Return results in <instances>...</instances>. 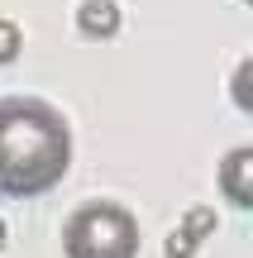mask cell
<instances>
[{
  "label": "cell",
  "instance_id": "obj_1",
  "mask_svg": "<svg viewBox=\"0 0 253 258\" xmlns=\"http://www.w3.org/2000/svg\"><path fill=\"white\" fill-rule=\"evenodd\" d=\"M72 167V129L38 96L0 101V196L34 201Z\"/></svg>",
  "mask_w": 253,
  "mask_h": 258
},
{
  "label": "cell",
  "instance_id": "obj_2",
  "mask_svg": "<svg viewBox=\"0 0 253 258\" xmlns=\"http://www.w3.org/2000/svg\"><path fill=\"white\" fill-rule=\"evenodd\" d=\"M67 258H139V220L115 201H86L62 220Z\"/></svg>",
  "mask_w": 253,
  "mask_h": 258
},
{
  "label": "cell",
  "instance_id": "obj_3",
  "mask_svg": "<svg viewBox=\"0 0 253 258\" xmlns=\"http://www.w3.org/2000/svg\"><path fill=\"white\" fill-rule=\"evenodd\" d=\"M215 186H220V196H225L229 206L253 211V144L229 148V153L220 158V167H215Z\"/></svg>",
  "mask_w": 253,
  "mask_h": 258
},
{
  "label": "cell",
  "instance_id": "obj_4",
  "mask_svg": "<svg viewBox=\"0 0 253 258\" xmlns=\"http://www.w3.org/2000/svg\"><path fill=\"white\" fill-rule=\"evenodd\" d=\"M215 234V211L210 206H191L187 215H182V225L167 234V244H162V258H196V249Z\"/></svg>",
  "mask_w": 253,
  "mask_h": 258
},
{
  "label": "cell",
  "instance_id": "obj_5",
  "mask_svg": "<svg viewBox=\"0 0 253 258\" xmlns=\"http://www.w3.org/2000/svg\"><path fill=\"white\" fill-rule=\"evenodd\" d=\"M76 29L86 38H115L120 34V5L115 0H81L76 5Z\"/></svg>",
  "mask_w": 253,
  "mask_h": 258
},
{
  "label": "cell",
  "instance_id": "obj_6",
  "mask_svg": "<svg viewBox=\"0 0 253 258\" xmlns=\"http://www.w3.org/2000/svg\"><path fill=\"white\" fill-rule=\"evenodd\" d=\"M229 101L244 115H253V57H244V62L234 67V77H229Z\"/></svg>",
  "mask_w": 253,
  "mask_h": 258
},
{
  "label": "cell",
  "instance_id": "obj_7",
  "mask_svg": "<svg viewBox=\"0 0 253 258\" xmlns=\"http://www.w3.org/2000/svg\"><path fill=\"white\" fill-rule=\"evenodd\" d=\"M19 48H24V34H19V24H10V19H0V67L15 62Z\"/></svg>",
  "mask_w": 253,
  "mask_h": 258
},
{
  "label": "cell",
  "instance_id": "obj_8",
  "mask_svg": "<svg viewBox=\"0 0 253 258\" xmlns=\"http://www.w3.org/2000/svg\"><path fill=\"white\" fill-rule=\"evenodd\" d=\"M244 5H253V0H244Z\"/></svg>",
  "mask_w": 253,
  "mask_h": 258
}]
</instances>
